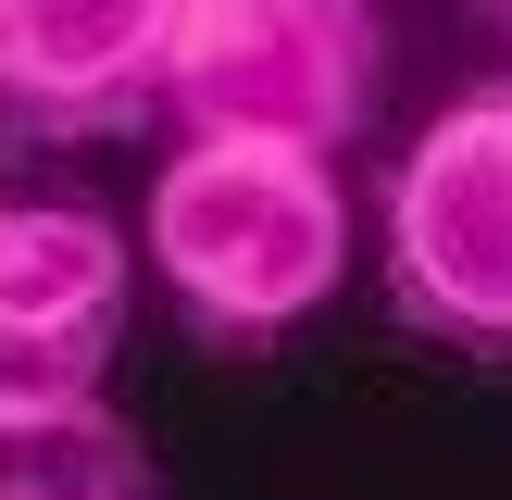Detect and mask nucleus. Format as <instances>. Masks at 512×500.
I'll use <instances>...</instances> for the list:
<instances>
[{"instance_id":"1","label":"nucleus","mask_w":512,"mask_h":500,"mask_svg":"<svg viewBox=\"0 0 512 500\" xmlns=\"http://www.w3.org/2000/svg\"><path fill=\"white\" fill-rule=\"evenodd\" d=\"M350 188L338 150L300 138H175L138 200V275L175 300L200 350H275L350 288Z\"/></svg>"},{"instance_id":"2","label":"nucleus","mask_w":512,"mask_h":500,"mask_svg":"<svg viewBox=\"0 0 512 500\" xmlns=\"http://www.w3.org/2000/svg\"><path fill=\"white\" fill-rule=\"evenodd\" d=\"M375 288L425 350L512 363V75L450 88L375 175Z\"/></svg>"},{"instance_id":"3","label":"nucleus","mask_w":512,"mask_h":500,"mask_svg":"<svg viewBox=\"0 0 512 500\" xmlns=\"http://www.w3.org/2000/svg\"><path fill=\"white\" fill-rule=\"evenodd\" d=\"M388 88L375 0H175L163 38V125L175 138H300L350 150Z\"/></svg>"},{"instance_id":"4","label":"nucleus","mask_w":512,"mask_h":500,"mask_svg":"<svg viewBox=\"0 0 512 500\" xmlns=\"http://www.w3.org/2000/svg\"><path fill=\"white\" fill-rule=\"evenodd\" d=\"M125 325H138V238L75 188L0 175V413L100 400Z\"/></svg>"},{"instance_id":"5","label":"nucleus","mask_w":512,"mask_h":500,"mask_svg":"<svg viewBox=\"0 0 512 500\" xmlns=\"http://www.w3.org/2000/svg\"><path fill=\"white\" fill-rule=\"evenodd\" d=\"M175 0H0V163L163 125Z\"/></svg>"},{"instance_id":"6","label":"nucleus","mask_w":512,"mask_h":500,"mask_svg":"<svg viewBox=\"0 0 512 500\" xmlns=\"http://www.w3.org/2000/svg\"><path fill=\"white\" fill-rule=\"evenodd\" d=\"M0 500H163V463L113 400H50L0 413Z\"/></svg>"},{"instance_id":"7","label":"nucleus","mask_w":512,"mask_h":500,"mask_svg":"<svg viewBox=\"0 0 512 500\" xmlns=\"http://www.w3.org/2000/svg\"><path fill=\"white\" fill-rule=\"evenodd\" d=\"M500 25H512V0H500Z\"/></svg>"}]
</instances>
